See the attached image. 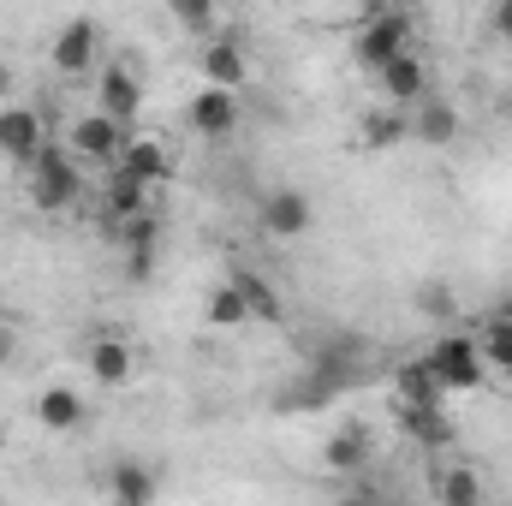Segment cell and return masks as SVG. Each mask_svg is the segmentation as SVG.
I'll return each instance as SVG.
<instances>
[{"label": "cell", "mask_w": 512, "mask_h": 506, "mask_svg": "<svg viewBox=\"0 0 512 506\" xmlns=\"http://www.w3.org/2000/svg\"><path fill=\"white\" fill-rule=\"evenodd\" d=\"M24 191L42 215H66L84 191V173H78V155L66 143H42V155L24 167Z\"/></svg>", "instance_id": "1"}, {"label": "cell", "mask_w": 512, "mask_h": 506, "mask_svg": "<svg viewBox=\"0 0 512 506\" xmlns=\"http://www.w3.org/2000/svg\"><path fill=\"white\" fill-rule=\"evenodd\" d=\"M423 358H429V370L441 381V393H477V387L489 381V364H483L477 334H441Z\"/></svg>", "instance_id": "2"}, {"label": "cell", "mask_w": 512, "mask_h": 506, "mask_svg": "<svg viewBox=\"0 0 512 506\" xmlns=\"http://www.w3.org/2000/svg\"><path fill=\"white\" fill-rule=\"evenodd\" d=\"M405 48H411V12H393V6L370 12V18L358 24V42H352V54H358L364 72H382L387 60L405 54Z\"/></svg>", "instance_id": "3"}, {"label": "cell", "mask_w": 512, "mask_h": 506, "mask_svg": "<svg viewBox=\"0 0 512 506\" xmlns=\"http://www.w3.org/2000/svg\"><path fill=\"white\" fill-rule=\"evenodd\" d=\"M131 126H120L114 114H78L72 126H66V149L78 155V161H90V167H114L120 161V149H126Z\"/></svg>", "instance_id": "4"}, {"label": "cell", "mask_w": 512, "mask_h": 506, "mask_svg": "<svg viewBox=\"0 0 512 506\" xmlns=\"http://www.w3.org/2000/svg\"><path fill=\"white\" fill-rule=\"evenodd\" d=\"M256 227H262L268 239H304V233L316 227V203H310L298 185H274V191H262V203H256Z\"/></svg>", "instance_id": "5"}, {"label": "cell", "mask_w": 512, "mask_h": 506, "mask_svg": "<svg viewBox=\"0 0 512 506\" xmlns=\"http://www.w3.org/2000/svg\"><path fill=\"white\" fill-rule=\"evenodd\" d=\"M48 60H54L60 78H84V72H96V60H102V24H96V18H66V24L54 30Z\"/></svg>", "instance_id": "6"}, {"label": "cell", "mask_w": 512, "mask_h": 506, "mask_svg": "<svg viewBox=\"0 0 512 506\" xmlns=\"http://www.w3.org/2000/svg\"><path fill=\"white\" fill-rule=\"evenodd\" d=\"M239 120H245V102H239V90H221V84H203L191 96V108H185V126L197 131V137H209V143L233 137Z\"/></svg>", "instance_id": "7"}, {"label": "cell", "mask_w": 512, "mask_h": 506, "mask_svg": "<svg viewBox=\"0 0 512 506\" xmlns=\"http://www.w3.org/2000/svg\"><path fill=\"white\" fill-rule=\"evenodd\" d=\"M42 143H48V126H42L36 108H24V102H0V155H6L18 173L42 155Z\"/></svg>", "instance_id": "8"}, {"label": "cell", "mask_w": 512, "mask_h": 506, "mask_svg": "<svg viewBox=\"0 0 512 506\" xmlns=\"http://www.w3.org/2000/svg\"><path fill=\"white\" fill-rule=\"evenodd\" d=\"M197 72H203V84H221V90H245L251 84V54H245V42L239 36H203V54H197Z\"/></svg>", "instance_id": "9"}, {"label": "cell", "mask_w": 512, "mask_h": 506, "mask_svg": "<svg viewBox=\"0 0 512 506\" xmlns=\"http://www.w3.org/2000/svg\"><path fill=\"white\" fill-rule=\"evenodd\" d=\"M376 84H382V96L393 102V108H411V102L429 96V66H423L417 48H405V54H393L382 72H376Z\"/></svg>", "instance_id": "10"}, {"label": "cell", "mask_w": 512, "mask_h": 506, "mask_svg": "<svg viewBox=\"0 0 512 506\" xmlns=\"http://www.w3.org/2000/svg\"><path fill=\"white\" fill-rule=\"evenodd\" d=\"M399 411V429L423 447V453H447L453 447V417H447V399L435 405H393Z\"/></svg>", "instance_id": "11"}, {"label": "cell", "mask_w": 512, "mask_h": 506, "mask_svg": "<svg viewBox=\"0 0 512 506\" xmlns=\"http://www.w3.org/2000/svg\"><path fill=\"white\" fill-rule=\"evenodd\" d=\"M114 167L161 191V185L173 179V149H167L161 137H126V149H120V161H114Z\"/></svg>", "instance_id": "12"}, {"label": "cell", "mask_w": 512, "mask_h": 506, "mask_svg": "<svg viewBox=\"0 0 512 506\" xmlns=\"http://www.w3.org/2000/svg\"><path fill=\"white\" fill-rule=\"evenodd\" d=\"M84 417H90V405H84V393H78V387L54 381V387H42V393H36V423H42L48 435L84 429Z\"/></svg>", "instance_id": "13"}, {"label": "cell", "mask_w": 512, "mask_h": 506, "mask_svg": "<svg viewBox=\"0 0 512 506\" xmlns=\"http://www.w3.org/2000/svg\"><path fill=\"white\" fill-rule=\"evenodd\" d=\"M96 108L114 114L120 126H137V114H143V84L131 78L126 66H108V72L96 78Z\"/></svg>", "instance_id": "14"}, {"label": "cell", "mask_w": 512, "mask_h": 506, "mask_svg": "<svg viewBox=\"0 0 512 506\" xmlns=\"http://www.w3.org/2000/svg\"><path fill=\"white\" fill-rule=\"evenodd\" d=\"M411 137H417V143H429V149H447V143L459 137V108H453V102H441V96L411 102Z\"/></svg>", "instance_id": "15"}, {"label": "cell", "mask_w": 512, "mask_h": 506, "mask_svg": "<svg viewBox=\"0 0 512 506\" xmlns=\"http://www.w3.org/2000/svg\"><path fill=\"white\" fill-rule=\"evenodd\" d=\"M322 465H328L334 477H352V471H364V465H370V429H364V423H346V429H334V435L322 441Z\"/></svg>", "instance_id": "16"}, {"label": "cell", "mask_w": 512, "mask_h": 506, "mask_svg": "<svg viewBox=\"0 0 512 506\" xmlns=\"http://www.w3.org/2000/svg\"><path fill=\"white\" fill-rule=\"evenodd\" d=\"M84 364H90V376L102 381V387H126L131 370H137V358H131L126 340H114V334H102L90 352H84Z\"/></svg>", "instance_id": "17"}, {"label": "cell", "mask_w": 512, "mask_h": 506, "mask_svg": "<svg viewBox=\"0 0 512 506\" xmlns=\"http://www.w3.org/2000/svg\"><path fill=\"white\" fill-rule=\"evenodd\" d=\"M108 495H114L120 506H149L155 495H161V477H155L143 459H120L114 477H108Z\"/></svg>", "instance_id": "18"}, {"label": "cell", "mask_w": 512, "mask_h": 506, "mask_svg": "<svg viewBox=\"0 0 512 506\" xmlns=\"http://www.w3.org/2000/svg\"><path fill=\"white\" fill-rule=\"evenodd\" d=\"M203 322H209L215 334H233V328H245V322H251V304H245V292H239L233 280L209 286V298H203Z\"/></svg>", "instance_id": "19"}, {"label": "cell", "mask_w": 512, "mask_h": 506, "mask_svg": "<svg viewBox=\"0 0 512 506\" xmlns=\"http://www.w3.org/2000/svg\"><path fill=\"white\" fill-rule=\"evenodd\" d=\"M435 399H447V393H441V381L429 370V358L399 364V376H393V405H435Z\"/></svg>", "instance_id": "20"}, {"label": "cell", "mask_w": 512, "mask_h": 506, "mask_svg": "<svg viewBox=\"0 0 512 506\" xmlns=\"http://www.w3.org/2000/svg\"><path fill=\"white\" fill-rule=\"evenodd\" d=\"M167 18L185 30V36H215L221 30V0H167Z\"/></svg>", "instance_id": "21"}, {"label": "cell", "mask_w": 512, "mask_h": 506, "mask_svg": "<svg viewBox=\"0 0 512 506\" xmlns=\"http://www.w3.org/2000/svg\"><path fill=\"white\" fill-rule=\"evenodd\" d=\"M411 137V108H376V114H364V143L370 149H393V143H405Z\"/></svg>", "instance_id": "22"}, {"label": "cell", "mask_w": 512, "mask_h": 506, "mask_svg": "<svg viewBox=\"0 0 512 506\" xmlns=\"http://www.w3.org/2000/svg\"><path fill=\"white\" fill-rule=\"evenodd\" d=\"M477 346H483V364H489V370L512 376V316H507V310H495V316L483 322Z\"/></svg>", "instance_id": "23"}, {"label": "cell", "mask_w": 512, "mask_h": 506, "mask_svg": "<svg viewBox=\"0 0 512 506\" xmlns=\"http://www.w3.org/2000/svg\"><path fill=\"white\" fill-rule=\"evenodd\" d=\"M227 280L245 292V304H251V322H280V292H274L262 274H251V268H233Z\"/></svg>", "instance_id": "24"}, {"label": "cell", "mask_w": 512, "mask_h": 506, "mask_svg": "<svg viewBox=\"0 0 512 506\" xmlns=\"http://www.w3.org/2000/svg\"><path fill=\"white\" fill-rule=\"evenodd\" d=\"M429 489H435L447 506H477V501H483V483H477V471H465V465L435 471V483H429Z\"/></svg>", "instance_id": "25"}, {"label": "cell", "mask_w": 512, "mask_h": 506, "mask_svg": "<svg viewBox=\"0 0 512 506\" xmlns=\"http://www.w3.org/2000/svg\"><path fill=\"white\" fill-rule=\"evenodd\" d=\"M417 310H423V316H435V322H447V316L459 310V298H453L447 286H423V292H417Z\"/></svg>", "instance_id": "26"}, {"label": "cell", "mask_w": 512, "mask_h": 506, "mask_svg": "<svg viewBox=\"0 0 512 506\" xmlns=\"http://www.w3.org/2000/svg\"><path fill=\"white\" fill-rule=\"evenodd\" d=\"M149 268H155V245H131L126 251V274L131 280H149Z\"/></svg>", "instance_id": "27"}, {"label": "cell", "mask_w": 512, "mask_h": 506, "mask_svg": "<svg viewBox=\"0 0 512 506\" xmlns=\"http://www.w3.org/2000/svg\"><path fill=\"white\" fill-rule=\"evenodd\" d=\"M489 30H495V36L512 48V0H495V12H489Z\"/></svg>", "instance_id": "28"}, {"label": "cell", "mask_w": 512, "mask_h": 506, "mask_svg": "<svg viewBox=\"0 0 512 506\" xmlns=\"http://www.w3.org/2000/svg\"><path fill=\"white\" fill-rule=\"evenodd\" d=\"M12 352H18V334H12V322H6V316H0V370H6V364H12Z\"/></svg>", "instance_id": "29"}, {"label": "cell", "mask_w": 512, "mask_h": 506, "mask_svg": "<svg viewBox=\"0 0 512 506\" xmlns=\"http://www.w3.org/2000/svg\"><path fill=\"white\" fill-rule=\"evenodd\" d=\"M382 6H393V12H411V18H417V6H423V0H382Z\"/></svg>", "instance_id": "30"}, {"label": "cell", "mask_w": 512, "mask_h": 506, "mask_svg": "<svg viewBox=\"0 0 512 506\" xmlns=\"http://www.w3.org/2000/svg\"><path fill=\"white\" fill-rule=\"evenodd\" d=\"M6 90H12V72H6V60H0V102H6Z\"/></svg>", "instance_id": "31"}, {"label": "cell", "mask_w": 512, "mask_h": 506, "mask_svg": "<svg viewBox=\"0 0 512 506\" xmlns=\"http://www.w3.org/2000/svg\"><path fill=\"white\" fill-rule=\"evenodd\" d=\"M507 120H512V90H507Z\"/></svg>", "instance_id": "32"}, {"label": "cell", "mask_w": 512, "mask_h": 506, "mask_svg": "<svg viewBox=\"0 0 512 506\" xmlns=\"http://www.w3.org/2000/svg\"><path fill=\"white\" fill-rule=\"evenodd\" d=\"M0 447H6V435H0Z\"/></svg>", "instance_id": "33"}, {"label": "cell", "mask_w": 512, "mask_h": 506, "mask_svg": "<svg viewBox=\"0 0 512 506\" xmlns=\"http://www.w3.org/2000/svg\"><path fill=\"white\" fill-rule=\"evenodd\" d=\"M507 316H512V304H507Z\"/></svg>", "instance_id": "34"}]
</instances>
